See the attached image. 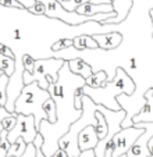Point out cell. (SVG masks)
Returning <instances> with one entry per match:
<instances>
[{
	"label": "cell",
	"mask_w": 153,
	"mask_h": 157,
	"mask_svg": "<svg viewBox=\"0 0 153 157\" xmlns=\"http://www.w3.org/2000/svg\"><path fill=\"white\" fill-rule=\"evenodd\" d=\"M15 122H17V113L14 111V113H11L10 116L4 117V118L2 120V125H3V129H6L7 132H9V131H11L13 128H14Z\"/></svg>",
	"instance_id": "obj_23"
},
{
	"label": "cell",
	"mask_w": 153,
	"mask_h": 157,
	"mask_svg": "<svg viewBox=\"0 0 153 157\" xmlns=\"http://www.w3.org/2000/svg\"><path fill=\"white\" fill-rule=\"evenodd\" d=\"M47 99H50L49 90L41 88L39 83L33 81L29 85H24L20 96L15 100L14 111L17 114L33 116L35 125L38 128L42 120H47L46 113L43 111V104Z\"/></svg>",
	"instance_id": "obj_4"
},
{
	"label": "cell",
	"mask_w": 153,
	"mask_h": 157,
	"mask_svg": "<svg viewBox=\"0 0 153 157\" xmlns=\"http://www.w3.org/2000/svg\"><path fill=\"white\" fill-rule=\"evenodd\" d=\"M25 147H27V142L22 138H18L14 143L10 145L9 150H7V157H20L24 153Z\"/></svg>",
	"instance_id": "obj_16"
},
{
	"label": "cell",
	"mask_w": 153,
	"mask_h": 157,
	"mask_svg": "<svg viewBox=\"0 0 153 157\" xmlns=\"http://www.w3.org/2000/svg\"><path fill=\"white\" fill-rule=\"evenodd\" d=\"M21 35H22V33H21V29H14L13 31V38H14L15 40H20Z\"/></svg>",
	"instance_id": "obj_31"
},
{
	"label": "cell",
	"mask_w": 153,
	"mask_h": 157,
	"mask_svg": "<svg viewBox=\"0 0 153 157\" xmlns=\"http://www.w3.org/2000/svg\"><path fill=\"white\" fill-rule=\"evenodd\" d=\"M0 107H2V106H0Z\"/></svg>",
	"instance_id": "obj_37"
},
{
	"label": "cell",
	"mask_w": 153,
	"mask_h": 157,
	"mask_svg": "<svg viewBox=\"0 0 153 157\" xmlns=\"http://www.w3.org/2000/svg\"><path fill=\"white\" fill-rule=\"evenodd\" d=\"M99 104H96L88 95L82 96V113L81 117L73 122L70 129L59 139V147L65 150L68 157H78L81 153L80 146H78V135L80 132L88 125H97L96 111Z\"/></svg>",
	"instance_id": "obj_3"
},
{
	"label": "cell",
	"mask_w": 153,
	"mask_h": 157,
	"mask_svg": "<svg viewBox=\"0 0 153 157\" xmlns=\"http://www.w3.org/2000/svg\"><path fill=\"white\" fill-rule=\"evenodd\" d=\"M38 132L39 131L35 125V117L17 114V122H15L14 128L7 132V139L10 143H14L18 138H22L27 143H32Z\"/></svg>",
	"instance_id": "obj_7"
},
{
	"label": "cell",
	"mask_w": 153,
	"mask_h": 157,
	"mask_svg": "<svg viewBox=\"0 0 153 157\" xmlns=\"http://www.w3.org/2000/svg\"><path fill=\"white\" fill-rule=\"evenodd\" d=\"M143 131V128H136L134 125L132 127L121 128V131H118L113 136V142H114L113 157H120L121 154H125Z\"/></svg>",
	"instance_id": "obj_8"
},
{
	"label": "cell",
	"mask_w": 153,
	"mask_h": 157,
	"mask_svg": "<svg viewBox=\"0 0 153 157\" xmlns=\"http://www.w3.org/2000/svg\"><path fill=\"white\" fill-rule=\"evenodd\" d=\"M43 111L46 113V116H47V121L52 122V124H54L56 120H57V114H56V103H54V100L52 98L47 99V100L45 101Z\"/></svg>",
	"instance_id": "obj_18"
},
{
	"label": "cell",
	"mask_w": 153,
	"mask_h": 157,
	"mask_svg": "<svg viewBox=\"0 0 153 157\" xmlns=\"http://www.w3.org/2000/svg\"><path fill=\"white\" fill-rule=\"evenodd\" d=\"M143 98L146 99V101L141 107V110L132 117V124H135V122H153V95L150 93L149 89L143 93Z\"/></svg>",
	"instance_id": "obj_11"
},
{
	"label": "cell",
	"mask_w": 153,
	"mask_h": 157,
	"mask_svg": "<svg viewBox=\"0 0 153 157\" xmlns=\"http://www.w3.org/2000/svg\"><path fill=\"white\" fill-rule=\"evenodd\" d=\"M50 157H53V156H50Z\"/></svg>",
	"instance_id": "obj_36"
},
{
	"label": "cell",
	"mask_w": 153,
	"mask_h": 157,
	"mask_svg": "<svg viewBox=\"0 0 153 157\" xmlns=\"http://www.w3.org/2000/svg\"><path fill=\"white\" fill-rule=\"evenodd\" d=\"M93 4H103V3H112V0H91Z\"/></svg>",
	"instance_id": "obj_32"
},
{
	"label": "cell",
	"mask_w": 153,
	"mask_h": 157,
	"mask_svg": "<svg viewBox=\"0 0 153 157\" xmlns=\"http://www.w3.org/2000/svg\"><path fill=\"white\" fill-rule=\"evenodd\" d=\"M85 85V78L74 74L70 70L68 60H64V64L59 71V77L54 82L49 83L50 98L56 103L57 120L54 124L47 120H42L38 127L39 133L43 136V150L45 156L50 157L59 150V139L70 129L71 124L81 117L82 110H78L74 104V93L78 88Z\"/></svg>",
	"instance_id": "obj_1"
},
{
	"label": "cell",
	"mask_w": 153,
	"mask_h": 157,
	"mask_svg": "<svg viewBox=\"0 0 153 157\" xmlns=\"http://www.w3.org/2000/svg\"><path fill=\"white\" fill-rule=\"evenodd\" d=\"M97 142H99V136H97L93 125L85 127L78 135V146H80L81 151L88 150V149H95Z\"/></svg>",
	"instance_id": "obj_10"
},
{
	"label": "cell",
	"mask_w": 153,
	"mask_h": 157,
	"mask_svg": "<svg viewBox=\"0 0 153 157\" xmlns=\"http://www.w3.org/2000/svg\"><path fill=\"white\" fill-rule=\"evenodd\" d=\"M91 2V0H60L61 6L68 11H75L76 7H80L81 4H85Z\"/></svg>",
	"instance_id": "obj_22"
},
{
	"label": "cell",
	"mask_w": 153,
	"mask_h": 157,
	"mask_svg": "<svg viewBox=\"0 0 153 157\" xmlns=\"http://www.w3.org/2000/svg\"><path fill=\"white\" fill-rule=\"evenodd\" d=\"M68 65H70V70L76 75H81L86 79L89 75L93 72L92 70V65L88 64L85 60L80 59V57H74V59H70L68 60Z\"/></svg>",
	"instance_id": "obj_14"
},
{
	"label": "cell",
	"mask_w": 153,
	"mask_h": 157,
	"mask_svg": "<svg viewBox=\"0 0 153 157\" xmlns=\"http://www.w3.org/2000/svg\"><path fill=\"white\" fill-rule=\"evenodd\" d=\"M53 157H67V153H65V150H63V149H59V150L53 154Z\"/></svg>",
	"instance_id": "obj_30"
},
{
	"label": "cell",
	"mask_w": 153,
	"mask_h": 157,
	"mask_svg": "<svg viewBox=\"0 0 153 157\" xmlns=\"http://www.w3.org/2000/svg\"><path fill=\"white\" fill-rule=\"evenodd\" d=\"M120 157H127V154H121V156Z\"/></svg>",
	"instance_id": "obj_34"
},
{
	"label": "cell",
	"mask_w": 153,
	"mask_h": 157,
	"mask_svg": "<svg viewBox=\"0 0 153 157\" xmlns=\"http://www.w3.org/2000/svg\"><path fill=\"white\" fill-rule=\"evenodd\" d=\"M147 147H149L150 154H152V156H153V136H152V139L149 140V143H147Z\"/></svg>",
	"instance_id": "obj_33"
},
{
	"label": "cell",
	"mask_w": 153,
	"mask_h": 157,
	"mask_svg": "<svg viewBox=\"0 0 153 157\" xmlns=\"http://www.w3.org/2000/svg\"><path fill=\"white\" fill-rule=\"evenodd\" d=\"M96 118H97V125L95 127V129H96V133L100 140L107 135V122H106V120H104L103 114L100 113V111H96Z\"/></svg>",
	"instance_id": "obj_19"
},
{
	"label": "cell",
	"mask_w": 153,
	"mask_h": 157,
	"mask_svg": "<svg viewBox=\"0 0 153 157\" xmlns=\"http://www.w3.org/2000/svg\"><path fill=\"white\" fill-rule=\"evenodd\" d=\"M22 64L25 71L33 74V70H35V59H33L31 54H22Z\"/></svg>",
	"instance_id": "obj_24"
},
{
	"label": "cell",
	"mask_w": 153,
	"mask_h": 157,
	"mask_svg": "<svg viewBox=\"0 0 153 157\" xmlns=\"http://www.w3.org/2000/svg\"><path fill=\"white\" fill-rule=\"evenodd\" d=\"M7 83H9V77L6 74L0 75V106L4 107L7 101Z\"/></svg>",
	"instance_id": "obj_20"
},
{
	"label": "cell",
	"mask_w": 153,
	"mask_h": 157,
	"mask_svg": "<svg viewBox=\"0 0 153 157\" xmlns=\"http://www.w3.org/2000/svg\"><path fill=\"white\" fill-rule=\"evenodd\" d=\"M0 70H2L3 74L10 77L15 70V59L6 57V56H3V54H0Z\"/></svg>",
	"instance_id": "obj_17"
},
{
	"label": "cell",
	"mask_w": 153,
	"mask_h": 157,
	"mask_svg": "<svg viewBox=\"0 0 153 157\" xmlns=\"http://www.w3.org/2000/svg\"><path fill=\"white\" fill-rule=\"evenodd\" d=\"M92 38L97 42L99 49H102V50H114L123 42V33L113 31L110 33H95V35H92Z\"/></svg>",
	"instance_id": "obj_9"
},
{
	"label": "cell",
	"mask_w": 153,
	"mask_h": 157,
	"mask_svg": "<svg viewBox=\"0 0 153 157\" xmlns=\"http://www.w3.org/2000/svg\"><path fill=\"white\" fill-rule=\"evenodd\" d=\"M64 60L59 57H46V59H35V70L33 74L24 71V85H29L33 81L39 83L43 89L49 88V83L54 82L59 77V71Z\"/></svg>",
	"instance_id": "obj_6"
},
{
	"label": "cell",
	"mask_w": 153,
	"mask_h": 157,
	"mask_svg": "<svg viewBox=\"0 0 153 157\" xmlns=\"http://www.w3.org/2000/svg\"><path fill=\"white\" fill-rule=\"evenodd\" d=\"M107 82V72L104 70H97V71L92 72L88 78L85 79V85L91 86V88H102Z\"/></svg>",
	"instance_id": "obj_15"
},
{
	"label": "cell",
	"mask_w": 153,
	"mask_h": 157,
	"mask_svg": "<svg viewBox=\"0 0 153 157\" xmlns=\"http://www.w3.org/2000/svg\"><path fill=\"white\" fill-rule=\"evenodd\" d=\"M82 89L84 95H88L96 104H102V106L107 107L110 110L118 111V110H121V106L117 101V96L121 95V93L131 96L135 92L136 85L125 70L121 68V67H117L113 79L107 81L104 86L95 89L88 85H84Z\"/></svg>",
	"instance_id": "obj_2"
},
{
	"label": "cell",
	"mask_w": 153,
	"mask_h": 157,
	"mask_svg": "<svg viewBox=\"0 0 153 157\" xmlns=\"http://www.w3.org/2000/svg\"><path fill=\"white\" fill-rule=\"evenodd\" d=\"M75 11L81 15H96L99 13H112L114 11L113 3H103V4H93L91 2L85 4H81L80 7H76Z\"/></svg>",
	"instance_id": "obj_12"
},
{
	"label": "cell",
	"mask_w": 153,
	"mask_h": 157,
	"mask_svg": "<svg viewBox=\"0 0 153 157\" xmlns=\"http://www.w3.org/2000/svg\"><path fill=\"white\" fill-rule=\"evenodd\" d=\"M78 157H96V154H95V150H93V149H88V150L81 151Z\"/></svg>",
	"instance_id": "obj_29"
},
{
	"label": "cell",
	"mask_w": 153,
	"mask_h": 157,
	"mask_svg": "<svg viewBox=\"0 0 153 157\" xmlns=\"http://www.w3.org/2000/svg\"><path fill=\"white\" fill-rule=\"evenodd\" d=\"M20 157H36V150L33 143H27V147H25L24 153Z\"/></svg>",
	"instance_id": "obj_26"
},
{
	"label": "cell",
	"mask_w": 153,
	"mask_h": 157,
	"mask_svg": "<svg viewBox=\"0 0 153 157\" xmlns=\"http://www.w3.org/2000/svg\"><path fill=\"white\" fill-rule=\"evenodd\" d=\"M45 4V15L49 18H54V20H60L61 22L68 25H76L81 24H86L89 21H97V22H102V21L107 20V18L116 17L117 13L112 11V13H99L96 15H81L76 11H68L64 7L61 6L60 0H39Z\"/></svg>",
	"instance_id": "obj_5"
},
{
	"label": "cell",
	"mask_w": 153,
	"mask_h": 157,
	"mask_svg": "<svg viewBox=\"0 0 153 157\" xmlns=\"http://www.w3.org/2000/svg\"><path fill=\"white\" fill-rule=\"evenodd\" d=\"M67 157H68V156H67Z\"/></svg>",
	"instance_id": "obj_38"
},
{
	"label": "cell",
	"mask_w": 153,
	"mask_h": 157,
	"mask_svg": "<svg viewBox=\"0 0 153 157\" xmlns=\"http://www.w3.org/2000/svg\"><path fill=\"white\" fill-rule=\"evenodd\" d=\"M0 54H3V56H6V57L15 59V54L13 53V50L9 48V46H6V44H3V43H0Z\"/></svg>",
	"instance_id": "obj_27"
},
{
	"label": "cell",
	"mask_w": 153,
	"mask_h": 157,
	"mask_svg": "<svg viewBox=\"0 0 153 157\" xmlns=\"http://www.w3.org/2000/svg\"><path fill=\"white\" fill-rule=\"evenodd\" d=\"M70 48H73V39L61 38V39L54 42L50 49L53 52H61V50H65V49H70Z\"/></svg>",
	"instance_id": "obj_21"
},
{
	"label": "cell",
	"mask_w": 153,
	"mask_h": 157,
	"mask_svg": "<svg viewBox=\"0 0 153 157\" xmlns=\"http://www.w3.org/2000/svg\"><path fill=\"white\" fill-rule=\"evenodd\" d=\"M11 113H9L6 110V107H0V133H2V131H3V125H2V120L4 118V117L10 116Z\"/></svg>",
	"instance_id": "obj_28"
},
{
	"label": "cell",
	"mask_w": 153,
	"mask_h": 157,
	"mask_svg": "<svg viewBox=\"0 0 153 157\" xmlns=\"http://www.w3.org/2000/svg\"><path fill=\"white\" fill-rule=\"evenodd\" d=\"M2 74H3V72H2V70H0V75H2Z\"/></svg>",
	"instance_id": "obj_35"
},
{
	"label": "cell",
	"mask_w": 153,
	"mask_h": 157,
	"mask_svg": "<svg viewBox=\"0 0 153 157\" xmlns=\"http://www.w3.org/2000/svg\"><path fill=\"white\" fill-rule=\"evenodd\" d=\"M28 13H32L35 15H45V4L39 0H35V3L27 10Z\"/></svg>",
	"instance_id": "obj_25"
},
{
	"label": "cell",
	"mask_w": 153,
	"mask_h": 157,
	"mask_svg": "<svg viewBox=\"0 0 153 157\" xmlns=\"http://www.w3.org/2000/svg\"><path fill=\"white\" fill-rule=\"evenodd\" d=\"M73 48L78 52L96 50V49H99V44L92 38V35H80L73 38Z\"/></svg>",
	"instance_id": "obj_13"
}]
</instances>
